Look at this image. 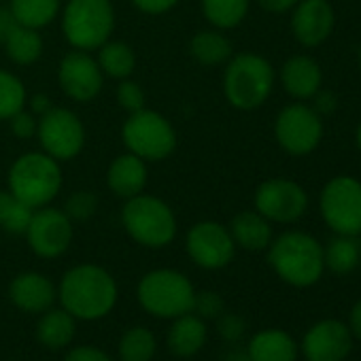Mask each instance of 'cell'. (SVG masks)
Wrapping results in <instances>:
<instances>
[{"instance_id":"cell-1","label":"cell","mask_w":361,"mask_h":361,"mask_svg":"<svg viewBox=\"0 0 361 361\" xmlns=\"http://www.w3.org/2000/svg\"><path fill=\"white\" fill-rule=\"evenodd\" d=\"M58 300L79 321H98L117 304V283L98 264H79L64 272Z\"/></svg>"},{"instance_id":"cell-2","label":"cell","mask_w":361,"mask_h":361,"mask_svg":"<svg viewBox=\"0 0 361 361\" xmlns=\"http://www.w3.org/2000/svg\"><path fill=\"white\" fill-rule=\"evenodd\" d=\"M268 262L272 270L293 287L314 285L323 270V247L306 232H285L272 238L268 247Z\"/></svg>"},{"instance_id":"cell-3","label":"cell","mask_w":361,"mask_h":361,"mask_svg":"<svg viewBox=\"0 0 361 361\" xmlns=\"http://www.w3.org/2000/svg\"><path fill=\"white\" fill-rule=\"evenodd\" d=\"M60 190V161L45 151H28L20 155L9 168V192L35 211L49 207Z\"/></svg>"},{"instance_id":"cell-4","label":"cell","mask_w":361,"mask_h":361,"mask_svg":"<svg viewBox=\"0 0 361 361\" xmlns=\"http://www.w3.org/2000/svg\"><path fill=\"white\" fill-rule=\"evenodd\" d=\"M274 90L272 64L253 51H243L226 62L224 94L226 100L238 111L259 109Z\"/></svg>"},{"instance_id":"cell-5","label":"cell","mask_w":361,"mask_h":361,"mask_svg":"<svg viewBox=\"0 0 361 361\" xmlns=\"http://www.w3.org/2000/svg\"><path fill=\"white\" fill-rule=\"evenodd\" d=\"M115 30L111 0H68L62 7V35L73 49L98 51Z\"/></svg>"},{"instance_id":"cell-6","label":"cell","mask_w":361,"mask_h":361,"mask_svg":"<svg viewBox=\"0 0 361 361\" xmlns=\"http://www.w3.org/2000/svg\"><path fill=\"white\" fill-rule=\"evenodd\" d=\"M121 224L128 236L149 249H161L176 238V217L174 211L157 196L138 194L126 200L121 209Z\"/></svg>"},{"instance_id":"cell-7","label":"cell","mask_w":361,"mask_h":361,"mask_svg":"<svg viewBox=\"0 0 361 361\" xmlns=\"http://www.w3.org/2000/svg\"><path fill=\"white\" fill-rule=\"evenodd\" d=\"M136 295L140 306L149 314L157 319H176L180 314L192 312L196 289L183 272L172 268H157L140 279Z\"/></svg>"},{"instance_id":"cell-8","label":"cell","mask_w":361,"mask_h":361,"mask_svg":"<svg viewBox=\"0 0 361 361\" xmlns=\"http://www.w3.org/2000/svg\"><path fill=\"white\" fill-rule=\"evenodd\" d=\"M121 138L126 149L145 161H161L176 149V132L172 123L151 109L130 113L123 121Z\"/></svg>"},{"instance_id":"cell-9","label":"cell","mask_w":361,"mask_h":361,"mask_svg":"<svg viewBox=\"0 0 361 361\" xmlns=\"http://www.w3.org/2000/svg\"><path fill=\"white\" fill-rule=\"evenodd\" d=\"M319 209L329 230L357 236L361 232V180L346 174L329 178L321 190Z\"/></svg>"},{"instance_id":"cell-10","label":"cell","mask_w":361,"mask_h":361,"mask_svg":"<svg viewBox=\"0 0 361 361\" xmlns=\"http://www.w3.org/2000/svg\"><path fill=\"white\" fill-rule=\"evenodd\" d=\"M37 138L41 142V151L58 161H68L85 147V126L75 111L54 106L39 117Z\"/></svg>"},{"instance_id":"cell-11","label":"cell","mask_w":361,"mask_h":361,"mask_svg":"<svg viewBox=\"0 0 361 361\" xmlns=\"http://www.w3.org/2000/svg\"><path fill=\"white\" fill-rule=\"evenodd\" d=\"M274 136L283 151L289 155L302 157L312 153L323 138V121L321 115L300 100L287 104L274 121Z\"/></svg>"},{"instance_id":"cell-12","label":"cell","mask_w":361,"mask_h":361,"mask_svg":"<svg viewBox=\"0 0 361 361\" xmlns=\"http://www.w3.org/2000/svg\"><path fill=\"white\" fill-rule=\"evenodd\" d=\"M253 204L270 224H293L306 213L308 194L291 178H268L255 190Z\"/></svg>"},{"instance_id":"cell-13","label":"cell","mask_w":361,"mask_h":361,"mask_svg":"<svg viewBox=\"0 0 361 361\" xmlns=\"http://www.w3.org/2000/svg\"><path fill=\"white\" fill-rule=\"evenodd\" d=\"M185 251L192 262L204 270H221L236 255V243L219 221H198L185 236Z\"/></svg>"},{"instance_id":"cell-14","label":"cell","mask_w":361,"mask_h":361,"mask_svg":"<svg viewBox=\"0 0 361 361\" xmlns=\"http://www.w3.org/2000/svg\"><path fill=\"white\" fill-rule=\"evenodd\" d=\"M73 234V221L62 209L43 207L32 213V219L24 236L32 253H37L43 259H56L71 249Z\"/></svg>"},{"instance_id":"cell-15","label":"cell","mask_w":361,"mask_h":361,"mask_svg":"<svg viewBox=\"0 0 361 361\" xmlns=\"http://www.w3.org/2000/svg\"><path fill=\"white\" fill-rule=\"evenodd\" d=\"M58 83L71 100L90 102L100 94L104 85V73L90 51L73 49L60 60Z\"/></svg>"},{"instance_id":"cell-16","label":"cell","mask_w":361,"mask_h":361,"mask_svg":"<svg viewBox=\"0 0 361 361\" xmlns=\"http://www.w3.org/2000/svg\"><path fill=\"white\" fill-rule=\"evenodd\" d=\"M291 11V35L302 47H319L334 32L336 16L327 0H298Z\"/></svg>"},{"instance_id":"cell-17","label":"cell","mask_w":361,"mask_h":361,"mask_svg":"<svg viewBox=\"0 0 361 361\" xmlns=\"http://www.w3.org/2000/svg\"><path fill=\"white\" fill-rule=\"evenodd\" d=\"M308 361H342L350 350V329L334 319L312 325L302 342Z\"/></svg>"},{"instance_id":"cell-18","label":"cell","mask_w":361,"mask_h":361,"mask_svg":"<svg viewBox=\"0 0 361 361\" xmlns=\"http://www.w3.org/2000/svg\"><path fill=\"white\" fill-rule=\"evenodd\" d=\"M9 298L16 308L32 314H41L58 300V287L41 272H22L9 285Z\"/></svg>"},{"instance_id":"cell-19","label":"cell","mask_w":361,"mask_h":361,"mask_svg":"<svg viewBox=\"0 0 361 361\" xmlns=\"http://www.w3.org/2000/svg\"><path fill=\"white\" fill-rule=\"evenodd\" d=\"M147 178H149L147 161L126 151L111 161L109 172H106V185L117 198L130 200L145 192Z\"/></svg>"},{"instance_id":"cell-20","label":"cell","mask_w":361,"mask_h":361,"mask_svg":"<svg viewBox=\"0 0 361 361\" xmlns=\"http://www.w3.org/2000/svg\"><path fill=\"white\" fill-rule=\"evenodd\" d=\"M281 83L295 100H310L323 83V71L310 56H293L281 68Z\"/></svg>"},{"instance_id":"cell-21","label":"cell","mask_w":361,"mask_h":361,"mask_svg":"<svg viewBox=\"0 0 361 361\" xmlns=\"http://www.w3.org/2000/svg\"><path fill=\"white\" fill-rule=\"evenodd\" d=\"M207 338H209L207 321L194 312H188L172 319V325L166 334V344L172 355L180 359H190L202 350Z\"/></svg>"},{"instance_id":"cell-22","label":"cell","mask_w":361,"mask_h":361,"mask_svg":"<svg viewBox=\"0 0 361 361\" xmlns=\"http://www.w3.org/2000/svg\"><path fill=\"white\" fill-rule=\"evenodd\" d=\"M236 247L245 251H264L272 243V224L257 211H243L230 224Z\"/></svg>"},{"instance_id":"cell-23","label":"cell","mask_w":361,"mask_h":361,"mask_svg":"<svg viewBox=\"0 0 361 361\" xmlns=\"http://www.w3.org/2000/svg\"><path fill=\"white\" fill-rule=\"evenodd\" d=\"M247 353L253 361H295L298 346L287 331L264 329L251 338Z\"/></svg>"},{"instance_id":"cell-24","label":"cell","mask_w":361,"mask_h":361,"mask_svg":"<svg viewBox=\"0 0 361 361\" xmlns=\"http://www.w3.org/2000/svg\"><path fill=\"white\" fill-rule=\"evenodd\" d=\"M75 317L64 310V308H49L45 312H41V319L37 323V338L43 346L51 348V350H60L66 348L73 338H75Z\"/></svg>"},{"instance_id":"cell-25","label":"cell","mask_w":361,"mask_h":361,"mask_svg":"<svg viewBox=\"0 0 361 361\" xmlns=\"http://www.w3.org/2000/svg\"><path fill=\"white\" fill-rule=\"evenodd\" d=\"M192 58L202 66H221L234 56L232 41L224 35V30H200L190 41Z\"/></svg>"},{"instance_id":"cell-26","label":"cell","mask_w":361,"mask_h":361,"mask_svg":"<svg viewBox=\"0 0 361 361\" xmlns=\"http://www.w3.org/2000/svg\"><path fill=\"white\" fill-rule=\"evenodd\" d=\"M5 49H7V56L13 64L18 66H30L35 62L41 60L43 56V37L39 35V30L35 28H28V26H16L9 37L5 39Z\"/></svg>"},{"instance_id":"cell-27","label":"cell","mask_w":361,"mask_h":361,"mask_svg":"<svg viewBox=\"0 0 361 361\" xmlns=\"http://www.w3.org/2000/svg\"><path fill=\"white\" fill-rule=\"evenodd\" d=\"M96 60H98V66L104 73V77H111L117 81L130 79L136 68V54L123 41H106L98 49Z\"/></svg>"},{"instance_id":"cell-28","label":"cell","mask_w":361,"mask_h":361,"mask_svg":"<svg viewBox=\"0 0 361 361\" xmlns=\"http://www.w3.org/2000/svg\"><path fill=\"white\" fill-rule=\"evenodd\" d=\"M9 9L20 26L41 30L62 11V0H9Z\"/></svg>"},{"instance_id":"cell-29","label":"cell","mask_w":361,"mask_h":361,"mask_svg":"<svg viewBox=\"0 0 361 361\" xmlns=\"http://www.w3.org/2000/svg\"><path fill=\"white\" fill-rule=\"evenodd\" d=\"M359 259H361V249H359V240H355V236L338 234L323 249V264L334 274L353 272L359 266Z\"/></svg>"},{"instance_id":"cell-30","label":"cell","mask_w":361,"mask_h":361,"mask_svg":"<svg viewBox=\"0 0 361 361\" xmlns=\"http://www.w3.org/2000/svg\"><path fill=\"white\" fill-rule=\"evenodd\" d=\"M251 0H202V16L217 30L240 26L249 13Z\"/></svg>"},{"instance_id":"cell-31","label":"cell","mask_w":361,"mask_h":361,"mask_svg":"<svg viewBox=\"0 0 361 361\" xmlns=\"http://www.w3.org/2000/svg\"><path fill=\"white\" fill-rule=\"evenodd\" d=\"M157 350L155 334L149 327L134 325L123 331L117 344L119 361H151Z\"/></svg>"},{"instance_id":"cell-32","label":"cell","mask_w":361,"mask_h":361,"mask_svg":"<svg viewBox=\"0 0 361 361\" xmlns=\"http://www.w3.org/2000/svg\"><path fill=\"white\" fill-rule=\"evenodd\" d=\"M26 100L28 94L24 81L18 75L0 68V121H7L18 111H22Z\"/></svg>"},{"instance_id":"cell-33","label":"cell","mask_w":361,"mask_h":361,"mask_svg":"<svg viewBox=\"0 0 361 361\" xmlns=\"http://www.w3.org/2000/svg\"><path fill=\"white\" fill-rule=\"evenodd\" d=\"M35 209L20 202L11 192H0V230L9 234H26Z\"/></svg>"},{"instance_id":"cell-34","label":"cell","mask_w":361,"mask_h":361,"mask_svg":"<svg viewBox=\"0 0 361 361\" xmlns=\"http://www.w3.org/2000/svg\"><path fill=\"white\" fill-rule=\"evenodd\" d=\"M62 211L68 215L71 221H87L98 211V196L90 190H77L66 198Z\"/></svg>"},{"instance_id":"cell-35","label":"cell","mask_w":361,"mask_h":361,"mask_svg":"<svg viewBox=\"0 0 361 361\" xmlns=\"http://www.w3.org/2000/svg\"><path fill=\"white\" fill-rule=\"evenodd\" d=\"M115 98H117V104L128 113H136L145 109V92L136 81L121 79L115 90Z\"/></svg>"},{"instance_id":"cell-36","label":"cell","mask_w":361,"mask_h":361,"mask_svg":"<svg viewBox=\"0 0 361 361\" xmlns=\"http://www.w3.org/2000/svg\"><path fill=\"white\" fill-rule=\"evenodd\" d=\"M224 298L217 293V291H196V298H194V308L192 312L198 314L200 319H217L221 312H224Z\"/></svg>"},{"instance_id":"cell-37","label":"cell","mask_w":361,"mask_h":361,"mask_svg":"<svg viewBox=\"0 0 361 361\" xmlns=\"http://www.w3.org/2000/svg\"><path fill=\"white\" fill-rule=\"evenodd\" d=\"M9 121V128H11V134L16 138H22V140H30L37 136V128H39V117L26 106L22 111H18L13 117L7 119Z\"/></svg>"},{"instance_id":"cell-38","label":"cell","mask_w":361,"mask_h":361,"mask_svg":"<svg viewBox=\"0 0 361 361\" xmlns=\"http://www.w3.org/2000/svg\"><path fill=\"white\" fill-rule=\"evenodd\" d=\"M217 329L221 334L224 340L228 342H238L245 336L247 323L243 321V317L234 314V312H221L217 317Z\"/></svg>"},{"instance_id":"cell-39","label":"cell","mask_w":361,"mask_h":361,"mask_svg":"<svg viewBox=\"0 0 361 361\" xmlns=\"http://www.w3.org/2000/svg\"><path fill=\"white\" fill-rule=\"evenodd\" d=\"M64 361H113L109 353H104L98 346L92 344H83V346H75L64 355Z\"/></svg>"},{"instance_id":"cell-40","label":"cell","mask_w":361,"mask_h":361,"mask_svg":"<svg viewBox=\"0 0 361 361\" xmlns=\"http://www.w3.org/2000/svg\"><path fill=\"white\" fill-rule=\"evenodd\" d=\"M132 5L147 16H161L174 9L178 5V0H132Z\"/></svg>"},{"instance_id":"cell-41","label":"cell","mask_w":361,"mask_h":361,"mask_svg":"<svg viewBox=\"0 0 361 361\" xmlns=\"http://www.w3.org/2000/svg\"><path fill=\"white\" fill-rule=\"evenodd\" d=\"M18 26L13 13L9 7H0V43H5V39L9 37V32Z\"/></svg>"},{"instance_id":"cell-42","label":"cell","mask_w":361,"mask_h":361,"mask_svg":"<svg viewBox=\"0 0 361 361\" xmlns=\"http://www.w3.org/2000/svg\"><path fill=\"white\" fill-rule=\"evenodd\" d=\"M259 7L270 11V13H285V11H291L298 0H257Z\"/></svg>"},{"instance_id":"cell-43","label":"cell","mask_w":361,"mask_h":361,"mask_svg":"<svg viewBox=\"0 0 361 361\" xmlns=\"http://www.w3.org/2000/svg\"><path fill=\"white\" fill-rule=\"evenodd\" d=\"M312 98H314V102H317L312 109H314L319 115H321V113H329V111L336 109V98H334L331 94H327V92H321V90H319Z\"/></svg>"},{"instance_id":"cell-44","label":"cell","mask_w":361,"mask_h":361,"mask_svg":"<svg viewBox=\"0 0 361 361\" xmlns=\"http://www.w3.org/2000/svg\"><path fill=\"white\" fill-rule=\"evenodd\" d=\"M26 104H30V111H32L37 117H41V115H45L49 109H54V104H51L49 96H45V94H37V96H32L30 100H26Z\"/></svg>"},{"instance_id":"cell-45","label":"cell","mask_w":361,"mask_h":361,"mask_svg":"<svg viewBox=\"0 0 361 361\" xmlns=\"http://www.w3.org/2000/svg\"><path fill=\"white\" fill-rule=\"evenodd\" d=\"M350 331L361 340V300L350 310Z\"/></svg>"},{"instance_id":"cell-46","label":"cell","mask_w":361,"mask_h":361,"mask_svg":"<svg viewBox=\"0 0 361 361\" xmlns=\"http://www.w3.org/2000/svg\"><path fill=\"white\" fill-rule=\"evenodd\" d=\"M224 361H253L251 357H249V353L247 350H232V353H228L226 355V359Z\"/></svg>"},{"instance_id":"cell-47","label":"cell","mask_w":361,"mask_h":361,"mask_svg":"<svg viewBox=\"0 0 361 361\" xmlns=\"http://www.w3.org/2000/svg\"><path fill=\"white\" fill-rule=\"evenodd\" d=\"M355 142H357V149H359V153H361V121H359L357 132H355Z\"/></svg>"},{"instance_id":"cell-48","label":"cell","mask_w":361,"mask_h":361,"mask_svg":"<svg viewBox=\"0 0 361 361\" xmlns=\"http://www.w3.org/2000/svg\"><path fill=\"white\" fill-rule=\"evenodd\" d=\"M359 71H361V49H359Z\"/></svg>"},{"instance_id":"cell-49","label":"cell","mask_w":361,"mask_h":361,"mask_svg":"<svg viewBox=\"0 0 361 361\" xmlns=\"http://www.w3.org/2000/svg\"><path fill=\"white\" fill-rule=\"evenodd\" d=\"M359 249H361V232H359Z\"/></svg>"},{"instance_id":"cell-50","label":"cell","mask_w":361,"mask_h":361,"mask_svg":"<svg viewBox=\"0 0 361 361\" xmlns=\"http://www.w3.org/2000/svg\"><path fill=\"white\" fill-rule=\"evenodd\" d=\"M0 3H3V0H0Z\"/></svg>"}]
</instances>
